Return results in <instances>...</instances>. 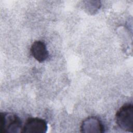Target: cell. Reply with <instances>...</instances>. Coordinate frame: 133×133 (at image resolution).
Segmentation results:
<instances>
[{"instance_id": "cell-4", "label": "cell", "mask_w": 133, "mask_h": 133, "mask_svg": "<svg viewBox=\"0 0 133 133\" xmlns=\"http://www.w3.org/2000/svg\"><path fill=\"white\" fill-rule=\"evenodd\" d=\"M80 131L85 133H103L104 132V126L99 118L92 116L83 121Z\"/></svg>"}, {"instance_id": "cell-5", "label": "cell", "mask_w": 133, "mask_h": 133, "mask_svg": "<svg viewBox=\"0 0 133 133\" xmlns=\"http://www.w3.org/2000/svg\"><path fill=\"white\" fill-rule=\"evenodd\" d=\"M31 52L32 56L39 62L45 61L49 56V52L45 43L42 41H36L31 47Z\"/></svg>"}, {"instance_id": "cell-3", "label": "cell", "mask_w": 133, "mask_h": 133, "mask_svg": "<svg viewBox=\"0 0 133 133\" xmlns=\"http://www.w3.org/2000/svg\"><path fill=\"white\" fill-rule=\"evenodd\" d=\"M48 129L46 121L39 117H30L27 119L22 128L23 133H45Z\"/></svg>"}, {"instance_id": "cell-2", "label": "cell", "mask_w": 133, "mask_h": 133, "mask_svg": "<svg viewBox=\"0 0 133 133\" xmlns=\"http://www.w3.org/2000/svg\"><path fill=\"white\" fill-rule=\"evenodd\" d=\"M116 123L122 129L132 132L133 130V105L126 103L122 105L115 114Z\"/></svg>"}, {"instance_id": "cell-1", "label": "cell", "mask_w": 133, "mask_h": 133, "mask_svg": "<svg viewBox=\"0 0 133 133\" xmlns=\"http://www.w3.org/2000/svg\"><path fill=\"white\" fill-rule=\"evenodd\" d=\"M23 126L20 118L16 114L9 112L0 114V131L1 133L22 132Z\"/></svg>"}]
</instances>
